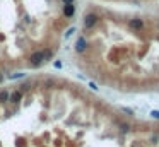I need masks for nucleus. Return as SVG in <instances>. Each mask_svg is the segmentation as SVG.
Returning <instances> with one entry per match:
<instances>
[{
	"label": "nucleus",
	"mask_w": 159,
	"mask_h": 147,
	"mask_svg": "<svg viewBox=\"0 0 159 147\" xmlns=\"http://www.w3.org/2000/svg\"><path fill=\"white\" fill-rule=\"evenodd\" d=\"M128 26L132 27V29L139 31V29H142V27H144V21H142V19H130Z\"/></svg>",
	"instance_id": "4"
},
{
	"label": "nucleus",
	"mask_w": 159,
	"mask_h": 147,
	"mask_svg": "<svg viewBox=\"0 0 159 147\" xmlns=\"http://www.w3.org/2000/svg\"><path fill=\"white\" fill-rule=\"evenodd\" d=\"M43 62H44V52L43 50H38V52L31 53V57H29V65L31 67H40Z\"/></svg>",
	"instance_id": "1"
},
{
	"label": "nucleus",
	"mask_w": 159,
	"mask_h": 147,
	"mask_svg": "<svg viewBox=\"0 0 159 147\" xmlns=\"http://www.w3.org/2000/svg\"><path fill=\"white\" fill-rule=\"evenodd\" d=\"M86 48H87V41H86L84 38H79L77 43H75V50H77L79 53H82V52H86Z\"/></svg>",
	"instance_id": "5"
},
{
	"label": "nucleus",
	"mask_w": 159,
	"mask_h": 147,
	"mask_svg": "<svg viewBox=\"0 0 159 147\" xmlns=\"http://www.w3.org/2000/svg\"><path fill=\"white\" fill-rule=\"evenodd\" d=\"M151 116L156 118V120H159V110H152L151 111Z\"/></svg>",
	"instance_id": "8"
},
{
	"label": "nucleus",
	"mask_w": 159,
	"mask_h": 147,
	"mask_svg": "<svg viewBox=\"0 0 159 147\" xmlns=\"http://www.w3.org/2000/svg\"><path fill=\"white\" fill-rule=\"evenodd\" d=\"M63 15H65V17H74V15H75L74 4H65V5H63Z\"/></svg>",
	"instance_id": "3"
},
{
	"label": "nucleus",
	"mask_w": 159,
	"mask_h": 147,
	"mask_svg": "<svg viewBox=\"0 0 159 147\" xmlns=\"http://www.w3.org/2000/svg\"><path fill=\"white\" fill-rule=\"evenodd\" d=\"M128 128H130L128 125H122V130H123V132H128Z\"/></svg>",
	"instance_id": "12"
},
{
	"label": "nucleus",
	"mask_w": 159,
	"mask_h": 147,
	"mask_svg": "<svg viewBox=\"0 0 159 147\" xmlns=\"http://www.w3.org/2000/svg\"><path fill=\"white\" fill-rule=\"evenodd\" d=\"M15 77H24V74H12L10 79H15Z\"/></svg>",
	"instance_id": "11"
},
{
	"label": "nucleus",
	"mask_w": 159,
	"mask_h": 147,
	"mask_svg": "<svg viewBox=\"0 0 159 147\" xmlns=\"http://www.w3.org/2000/svg\"><path fill=\"white\" fill-rule=\"evenodd\" d=\"M72 33H75V29H74V27H70V29H67V33H65V38H69Z\"/></svg>",
	"instance_id": "10"
},
{
	"label": "nucleus",
	"mask_w": 159,
	"mask_h": 147,
	"mask_svg": "<svg viewBox=\"0 0 159 147\" xmlns=\"http://www.w3.org/2000/svg\"><path fill=\"white\" fill-rule=\"evenodd\" d=\"M9 98H10L12 103H19V101H21V98H22V94H21V92H14V94L9 96Z\"/></svg>",
	"instance_id": "6"
},
{
	"label": "nucleus",
	"mask_w": 159,
	"mask_h": 147,
	"mask_svg": "<svg viewBox=\"0 0 159 147\" xmlns=\"http://www.w3.org/2000/svg\"><path fill=\"white\" fill-rule=\"evenodd\" d=\"M5 101H9V92L2 91V92H0V103H5Z\"/></svg>",
	"instance_id": "7"
},
{
	"label": "nucleus",
	"mask_w": 159,
	"mask_h": 147,
	"mask_svg": "<svg viewBox=\"0 0 159 147\" xmlns=\"http://www.w3.org/2000/svg\"><path fill=\"white\" fill-rule=\"evenodd\" d=\"M63 4H74V0H63Z\"/></svg>",
	"instance_id": "13"
},
{
	"label": "nucleus",
	"mask_w": 159,
	"mask_h": 147,
	"mask_svg": "<svg viewBox=\"0 0 159 147\" xmlns=\"http://www.w3.org/2000/svg\"><path fill=\"white\" fill-rule=\"evenodd\" d=\"M120 110H122L123 113H127V115H133V111L130 110V108H125V106H122V108H120Z\"/></svg>",
	"instance_id": "9"
},
{
	"label": "nucleus",
	"mask_w": 159,
	"mask_h": 147,
	"mask_svg": "<svg viewBox=\"0 0 159 147\" xmlns=\"http://www.w3.org/2000/svg\"><path fill=\"white\" fill-rule=\"evenodd\" d=\"M99 21V17H98V14H94V12H91V14H87L84 17V29H91V27L96 26V22Z\"/></svg>",
	"instance_id": "2"
}]
</instances>
